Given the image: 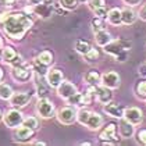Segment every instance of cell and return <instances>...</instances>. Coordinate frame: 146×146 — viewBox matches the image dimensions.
<instances>
[{
  "label": "cell",
  "instance_id": "obj_1",
  "mask_svg": "<svg viewBox=\"0 0 146 146\" xmlns=\"http://www.w3.org/2000/svg\"><path fill=\"white\" fill-rule=\"evenodd\" d=\"M4 32L13 40H21L32 28L34 21L27 13H10L7 20L1 24Z\"/></svg>",
  "mask_w": 146,
  "mask_h": 146
},
{
  "label": "cell",
  "instance_id": "obj_2",
  "mask_svg": "<svg viewBox=\"0 0 146 146\" xmlns=\"http://www.w3.org/2000/svg\"><path fill=\"white\" fill-rule=\"evenodd\" d=\"M131 46H132L131 42H128V40L117 39V40H111L109 45L104 46L103 49H104V52H106L107 54H110L114 60L124 63V61L127 60V57H128V52L131 50Z\"/></svg>",
  "mask_w": 146,
  "mask_h": 146
},
{
  "label": "cell",
  "instance_id": "obj_3",
  "mask_svg": "<svg viewBox=\"0 0 146 146\" xmlns=\"http://www.w3.org/2000/svg\"><path fill=\"white\" fill-rule=\"evenodd\" d=\"M117 131H118L117 124H114V123L107 124L100 131V134H99V139H100L102 145L110 146V145L118 143L120 139H121V136H120V134H117Z\"/></svg>",
  "mask_w": 146,
  "mask_h": 146
},
{
  "label": "cell",
  "instance_id": "obj_4",
  "mask_svg": "<svg viewBox=\"0 0 146 146\" xmlns=\"http://www.w3.org/2000/svg\"><path fill=\"white\" fill-rule=\"evenodd\" d=\"M3 123L6 124V127L9 128H17L20 125H23L24 123V114L20 109L17 107H13V109H9L3 113Z\"/></svg>",
  "mask_w": 146,
  "mask_h": 146
},
{
  "label": "cell",
  "instance_id": "obj_5",
  "mask_svg": "<svg viewBox=\"0 0 146 146\" xmlns=\"http://www.w3.org/2000/svg\"><path fill=\"white\" fill-rule=\"evenodd\" d=\"M34 68H32V64H27V63H23L20 66H14L11 67V77L14 81L17 82H28L29 79L32 78V74H34Z\"/></svg>",
  "mask_w": 146,
  "mask_h": 146
},
{
  "label": "cell",
  "instance_id": "obj_6",
  "mask_svg": "<svg viewBox=\"0 0 146 146\" xmlns=\"http://www.w3.org/2000/svg\"><path fill=\"white\" fill-rule=\"evenodd\" d=\"M36 113L40 118H45V120L54 117L56 109H54L53 102L49 100L47 98H39L36 102Z\"/></svg>",
  "mask_w": 146,
  "mask_h": 146
},
{
  "label": "cell",
  "instance_id": "obj_7",
  "mask_svg": "<svg viewBox=\"0 0 146 146\" xmlns=\"http://www.w3.org/2000/svg\"><path fill=\"white\" fill-rule=\"evenodd\" d=\"M58 123L63 125H72L74 123H77V110L72 106H64L61 107L56 114Z\"/></svg>",
  "mask_w": 146,
  "mask_h": 146
},
{
  "label": "cell",
  "instance_id": "obj_8",
  "mask_svg": "<svg viewBox=\"0 0 146 146\" xmlns=\"http://www.w3.org/2000/svg\"><path fill=\"white\" fill-rule=\"evenodd\" d=\"M1 60H3L4 63L10 64L11 67H14V66H20V64L25 63L23 57L20 56V54L14 50V47H11V46H4V47H3Z\"/></svg>",
  "mask_w": 146,
  "mask_h": 146
},
{
  "label": "cell",
  "instance_id": "obj_9",
  "mask_svg": "<svg viewBox=\"0 0 146 146\" xmlns=\"http://www.w3.org/2000/svg\"><path fill=\"white\" fill-rule=\"evenodd\" d=\"M124 118L132 125H141L143 121V111L139 107H125Z\"/></svg>",
  "mask_w": 146,
  "mask_h": 146
},
{
  "label": "cell",
  "instance_id": "obj_10",
  "mask_svg": "<svg viewBox=\"0 0 146 146\" xmlns=\"http://www.w3.org/2000/svg\"><path fill=\"white\" fill-rule=\"evenodd\" d=\"M102 85L110 88V89H117L121 85V78L118 75V72L115 71H107L102 75Z\"/></svg>",
  "mask_w": 146,
  "mask_h": 146
},
{
  "label": "cell",
  "instance_id": "obj_11",
  "mask_svg": "<svg viewBox=\"0 0 146 146\" xmlns=\"http://www.w3.org/2000/svg\"><path fill=\"white\" fill-rule=\"evenodd\" d=\"M45 77H46L47 85H49L50 88H54V89H57V86L64 81V74H63V71L58 70V68H52V70H49V71L46 72Z\"/></svg>",
  "mask_w": 146,
  "mask_h": 146
},
{
  "label": "cell",
  "instance_id": "obj_12",
  "mask_svg": "<svg viewBox=\"0 0 146 146\" xmlns=\"http://www.w3.org/2000/svg\"><path fill=\"white\" fill-rule=\"evenodd\" d=\"M34 131L25 125H20L17 128H14V139L20 143H27V142H31L32 136H34Z\"/></svg>",
  "mask_w": 146,
  "mask_h": 146
},
{
  "label": "cell",
  "instance_id": "obj_13",
  "mask_svg": "<svg viewBox=\"0 0 146 146\" xmlns=\"http://www.w3.org/2000/svg\"><path fill=\"white\" fill-rule=\"evenodd\" d=\"M57 95L61 98V99H64V100H67L68 98H71L72 95H75L78 89H77V86L72 84V82H70V81H63L58 86H57Z\"/></svg>",
  "mask_w": 146,
  "mask_h": 146
},
{
  "label": "cell",
  "instance_id": "obj_14",
  "mask_svg": "<svg viewBox=\"0 0 146 146\" xmlns=\"http://www.w3.org/2000/svg\"><path fill=\"white\" fill-rule=\"evenodd\" d=\"M103 111L106 113L107 115L114 117V118H123L124 113H125V107L123 104H118V103H114V102H109L103 106Z\"/></svg>",
  "mask_w": 146,
  "mask_h": 146
},
{
  "label": "cell",
  "instance_id": "obj_15",
  "mask_svg": "<svg viewBox=\"0 0 146 146\" xmlns=\"http://www.w3.org/2000/svg\"><path fill=\"white\" fill-rule=\"evenodd\" d=\"M29 102H31V93L29 92H17V93H13V96L10 98V104L13 107H17V109L25 107Z\"/></svg>",
  "mask_w": 146,
  "mask_h": 146
},
{
  "label": "cell",
  "instance_id": "obj_16",
  "mask_svg": "<svg viewBox=\"0 0 146 146\" xmlns=\"http://www.w3.org/2000/svg\"><path fill=\"white\" fill-rule=\"evenodd\" d=\"M118 128V134L123 139H129L135 135V125H132L131 123H128L125 118H120V123L117 125Z\"/></svg>",
  "mask_w": 146,
  "mask_h": 146
},
{
  "label": "cell",
  "instance_id": "obj_17",
  "mask_svg": "<svg viewBox=\"0 0 146 146\" xmlns=\"http://www.w3.org/2000/svg\"><path fill=\"white\" fill-rule=\"evenodd\" d=\"M113 89L110 88H107V86H104V85H98L96 86V100L102 103V104H106V103H109V102L113 100Z\"/></svg>",
  "mask_w": 146,
  "mask_h": 146
},
{
  "label": "cell",
  "instance_id": "obj_18",
  "mask_svg": "<svg viewBox=\"0 0 146 146\" xmlns=\"http://www.w3.org/2000/svg\"><path fill=\"white\" fill-rule=\"evenodd\" d=\"M34 14L40 17V18H49L52 14H53V4H47L45 1H42L40 4H36L34 6Z\"/></svg>",
  "mask_w": 146,
  "mask_h": 146
},
{
  "label": "cell",
  "instance_id": "obj_19",
  "mask_svg": "<svg viewBox=\"0 0 146 146\" xmlns=\"http://www.w3.org/2000/svg\"><path fill=\"white\" fill-rule=\"evenodd\" d=\"M107 23L110 24V25H114V27H118V25H121L123 24V10L121 9H117V7H114V9H110L109 13H107Z\"/></svg>",
  "mask_w": 146,
  "mask_h": 146
},
{
  "label": "cell",
  "instance_id": "obj_20",
  "mask_svg": "<svg viewBox=\"0 0 146 146\" xmlns=\"http://www.w3.org/2000/svg\"><path fill=\"white\" fill-rule=\"evenodd\" d=\"M111 40H113L111 35H110V32H107L106 29L99 31V32H95V42H96V45L100 46V47L107 46Z\"/></svg>",
  "mask_w": 146,
  "mask_h": 146
},
{
  "label": "cell",
  "instance_id": "obj_21",
  "mask_svg": "<svg viewBox=\"0 0 146 146\" xmlns=\"http://www.w3.org/2000/svg\"><path fill=\"white\" fill-rule=\"evenodd\" d=\"M102 125H103V117H102L99 113L92 111L89 120H88V123H86V127L89 128L90 131H98Z\"/></svg>",
  "mask_w": 146,
  "mask_h": 146
},
{
  "label": "cell",
  "instance_id": "obj_22",
  "mask_svg": "<svg viewBox=\"0 0 146 146\" xmlns=\"http://www.w3.org/2000/svg\"><path fill=\"white\" fill-rule=\"evenodd\" d=\"M85 82L89 86H98L102 84V75L98 70H90L85 74Z\"/></svg>",
  "mask_w": 146,
  "mask_h": 146
},
{
  "label": "cell",
  "instance_id": "obj_23",
  "mask_svg": "<svg viewBox=\"0 0 146 146\" xmlns=\"http://www.w3.org/2000/svg\"><path fill=\"white\" fill-rule=\"evenodd\" d=\"M136 18H138V14L132 9H129V7L123 9V24L124 25H132L136 21Z\"/></svg>",
  "mask_w": 146,
  "mask_h": 146
},
{
  "label": "cell",
  "instance_id": "obj_24",
  "mask_svg": "<svg viewBox=\"0 0 146 146\" xmlns=\"http://www.w3.org/2000/svg\"><path fill=\"white\" fill-rule=\"evenodd\" d=\"M53 58H54V56H53V53H52L50 50H42V52L36 56V60H39L42 64H45L46 67H49V66L54 61Z\"/></svg>",
  "mask_w": 146,
  "mask_h": 146
},
{
  "label": "cell",
  "instance_id": "obj_25",
  "mask_svg": "<svg viewBox=\"0 0 146 146\" xmlns=\"http://www.w3.org/2000/svg\"><path fill=\"white\" fill-rule=\"evenodd\" d=\"M90 114H92L90 110L85 109V107H79V110L77 111V123L86 127V123H88V120H89Z\"/></svg>",
  "mask_w": 146,
  "mask_h": 146
},
{
  "label": "cell",
  "instance_id": "obj_26",
  "mask_svg": "<svg viewBox=\"0 0 146 146\" xmlns=\"http://www.w3.org/2000/svg\"><path fill=\"white\" fill-rule=\"evenodd\" d=\"M90 49H92V46H90V43L88 42V40L78 39V40L75 42V52L79 53V54H82V56H85Z\"/></svg>",
  "mask_w": 146,
  "mask_h": 146
},
{
  "label": "cell",
  "instance_id": "obj_27",
  "mask_svg": "<svg viewBox=\"0 0 146 146\" xmlns=\"http://www.w3.org/2000/svg\"><path fill=\"white\" fill-rule=\"evenodd\" d=\"M135 96L141 100H146V78L135 85Z\"/></svg>",
  "mask_w": 146,
  "mask_h": 146
},
{
  "label": "cell",
  "instance_id": "obj_28",
  "mask_svg": "<svg viewBox=\"0 0 146 146\" xmlns=\"http://www.w3.org/2000/svg\"><path fill=\"white\" fill-rule=\"evenodd\" d=\"M13 88L9 84H0V99L3 100H10V98L13 96Z\"/></svg>",
  "mask_w": 146,
  "mask_h": 146
},
{
  "label": "cell",
  "instance_id": "obj_29",
  "mask_svg": "<svg viewBox=\"0 0 146 146\" xmlns=\"http://www.w3.org/2000/svg\"><path fill=\"white\" fill-rule=\"evenodd\" d=\"M90 25H92V31L93 32H99V31H103L106 29V24H104V18H100V17H93L92 21H90Z\"/></svg>",
  "mask_w": 146,
  "mask_h": 146
},
{
  "label": "cell",
  "instance_id": "obj_30",
  "mask_svg": "<svg viewBox=\"0 0 146 146\" xmlns=\"http://www.w3.org/2000/svg\"><path fill=\"white\" fill-rule=\"evenodd\" d=\"M32 68H34L36 75H46V72L49 71L45 64H42V63H40L39 60H36V58H35L34 63H32Z\"/></svg>",
  "mask_w": 146,
  "mask_h": 146
},
{
  "label": "cell",
  "instance_id": "obj_31",
  "mask_svg": "<svg viewBox=\"0 0 146 146\" xmlns=\"http://www.w3.org/2000/svg\"><path fill=\"white\" fill-rule=\"evenodd\" d=\"M58 3H60V6H61L64 10L71 11V10H75V9L78 7L79 0H60Z\"/></svg>",
  "mask_w": 146,
  "mask_h": 146
},
{
  "label": "cell",
  "instance_id": "obj_32",
  "mask_svg": "<svg viewBox=\"0 0 146 146\" xmlns=\"http://www.w3.org/2000/svg\"><path fill=\"white\" fill-rule=\"evenodd\" d=\"M84 58H85L86 63H95V61H98V58H99V52H98V49L92 47L89 52L84 56Z\"/></svg>",
  "mask_w": 146,
  "mask_h": 146
},
{
  "label": "cell",
  "instance_id": "obj_33",
  "mask_svg": "<svg viewBox=\"0 0 146 146\" xmlns=\"http://www.w3.org/2000/svg\"><path fill=\"white\" fill-rule=\"evenodd\" d=\"M35 89H36L38 98H47L49 90H47V88H46L42 82H38V81H36V82H35Z\"/></svg>",
  "mask_w": 146,
  "mask_h": 146
},
{
  "label": "cell",
  "instance_id": "obj_34",
  "mask_svg": "<svg viewBox=\"0 0 146 146\" xmlns=\"http://www.w3.org/2000/svg\"><path fill=\"white\" fill-rule=\"evenodd\" d=\"M23 125L28 127V128H31V129H36V128L39 127V121H38V118H36V117H32V115H29V117L24 118Z\"/></svg>",
  "mask_w": 146,
  "mask_h": 146
},
{
  "label": "cell",
  "instance_id": "obj_35",
  "mask_svg": "<svg viewBox=\"0 0 146 146\" xmlns=\"http://www.w3.org/2000/svg\"><path fill=\"white\" fill-rule=\"evenodd\" d=\"M135 139L136 143L139 145H146V128H141L135 132Z\"/></svg>",
  "mask_w": 146,
  "mask_h": 146
},
{
  "label": "cell",
  "instance_id": "obj_36",
  "mask_svg": "<svg viewBox=\"0 0 146 146\" xmlns=\"http://www.w3.org/2000/svg\"><path fill=\"white\" fill-rule=\"evenodd\" d=\"M88 6L92 11H95L96 9H100L106 6V1L104 0H88Z\"/></svg>",
  "mask_w": 146,
  "mask_h": 146
},
{
  "label": "cell",
  "instance_id": "obj_37",
  "mask_svg": "<svg viewBox=\"0 0 146 146\" xmlns=\"http://www.w3.org/2000/svg\"><path fill=\"white\" fill-rule=\"evenodd\" d=\"M95 15H96V17H100V18H104V20H106V18H107V9H106V6H104V7H100V9H96V10H95Z\"/></svg>",
  "mask_w": 146,
  "mask_h": 146
},
{
  "label": "cell",
  "instance_id": "obj_38",
  "mask_svg": "<svg viewBox=\"0 0 146 146\" xmlns=\"http://www.w3.org/2000/svg\"><path fill=\"white\" fill-rule=\"evenodd\" d=\"M138 15L141 17V20L146 21V3H143V4L141 6V9H139V13H138Z\"/></svg>",
  "mask_w": 146,
  "mask_h": 146
},
{
  "label": "cell",
  "instance_id": "obj_39",
  "mask_svg": "<svg viewBox=\"0 0 146 146\" xmlns=\"http://www.w3.org/2000/svg\"><path fill=\"white\" fill-rule=\"evenodd\" d=\"M138 72H139V75H141L142 78H146V63H143V64L139 67V71H138Z\"/></svg>",
  "mask_w": 146,
  "mask_h": 146
},
{
  "label": "cell",
  "instance_id": "obj_40",
  "mask_svg": "<svg viewBox=\"0 0 146 146\" xmlns=\"http://www.w3.org/2000/svg\"><path fill=\"white\" fill-rule=\"evenodd\" d=\"M125 4H129V6H138L141 0H123Z\"/></svg>",
  "mask_w": 146,
  "mask_h": 146
},
{
  "label": "cell",
  "instance_id": "obj_41",
  "mask_svg": "<svg viewBox=\"0 0 146 146\" xmlns=\"http://www.w3.org/2000/svg\"><path fill=\"white\" fill-rule=\"evenodd\" d=\"M9 14H10V13H1V14H0V24H3L6 20H7Z\"/></svg>",
  "mask_w": 146,
  "mask_h": 146
},
{
  "label": "cell",
  "instance_id": "obj_42",
  "mask_svg": "<svg viewBox=\"0 0 146 146\" xmlns=\"http://www.w3.org/2000/svg\"><path fill=\"white\" fill-rule=\"evenodd\" d=\"M3 47H4V40H3V38H1V35H0V54H1V52H3Z\"/></svg>",
  "mask_w": 146,
  "mask_h": 146
},
{
  "label": "cell",
  "instance_id": "obj_43",
  "mask_svg": "<svg viewBox=\"0 0 146 146\" xmlns=\"http://www.w3.org/2000/svg\"><path fill=\"white\" fill-rule=\"evenodd\" d=\"M28 1H29L31 4H34V6H36V4H40V3H42L43 0H28Z\"/></svg>",
  "mask_w": 146,
  "mask_h": 146
},
{
  "label": "cell",
  "instance_id": "obj_44",
  "mask_svg": "<svg viewBox=\"0 0 146 146\" xmlns=\"http://www.w3.org/2000/svg\"><path fill=\"white\" fill-rule=\"evenodd\" d=\"M1 1H4V3L9 4V6H13V4L15 3V0H1Z\"/></svg>",
  "mask_w": 146,
  "mask_h": 146
},
{
  "label": "cell",
  "instance_id": "obj_45",
  "mask_svg": "<svg viewBox=\"0 0 146 146\" xmlns=\"http://www.w3.org/2000/svg\"><path fill=\"white\" fill-rule=\"evenodd\" d=\"M3 77H4V72H3V68L0 67V84H1V81H3Z\"/></svg>",
  "mask_w": 146,
  "mask_h": 146
},
{
  "label": "cell",
  "instance_id": "obj_46",
  "mask_svg": "<svg viewBox=\"0 0 146 146\" xmlns=\"http://www.w3.org/2000/svg\"><path fill=\"white\" fill-rule=\"evenodd\" d=\"M34 145H40V146H45L46 143H45V142H42V141H36V142H34Z\"/></svg>",
  "mask_w": 146,
  "mask_h": 146
},
{
  "label": "cell",
  "instance_id": "obj_47",
  "mask_svg": "<svg viewBox=\"0 0 146 146\" xmlns=\"http://www.w3.org/2000/svg\"><path fill=\"white\" fill-rule=\"evenodd\" d=\"M81 145H82V146H89V145H90V142H82Z\"/></svg>",
  "mask_w": 146,
  "mask_h": 146
},
{
  "label": "cell",
  "instance_id": "obj_48",
  "mask_svg": "<svg viewBox=\"0 0 146 146\" xmlns=\"http://www.w3.org/2000/svg\"><path fill=\"white\" fill-rule=\"evenodd\" d=\"M0 121H3V111L0 110Z\"/></svg>",
  "mask_w": 146,
  "mask_h": 146
},
{
  "label": "cell",
  "instance_id": "obj_49",
  "mask_svg": "<svg viewBox=\"0 0 146 146\" xmlns=\"http://www.w3.org/2000/svg\"><path fill=\"white\" fill-rule=\"evenodd\" d=\"M79 3H88V0H79Z\"/></svg>",
  "mask_w": 146,
  "mask_h": 146
}]
</instances>
